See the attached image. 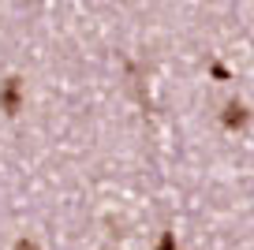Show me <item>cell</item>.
Wrapping results in <instances>:
<instances>
[{
    "mask_svg": "<svg viewBox=\"0 0 254 250\" xmlns=\"http://www.w3.org/2000/svg\"><path fill=\"white\" fill-rule=\"evenodd\" d=\"M0 109L8 112V116H19L23 112V78L11 75L4 86H0Z\"/></svg>",
    "mask_w": 254,
    "mask_h": 250,
    "instance_id": "1",
    "label": "cell"
},
{
    "mask_svg": "<svg viewBox=\"0 0 254 250\" xmlns=\"http://www.w3.org/2000/svg\"><path fill=\"white\" fill-rule=\"evenodd\" d=\"M247 124V109L239 101H228L224 105V127H243Z\"/></svg>",
    "mask_w": 254,
    "mask_h": 250,
    "instance_id": "2",
    "label": "cell"
},
{
    "mask_svg": "<svg viewBox=\"0 0 254 250\" xmlns=\"http://www.w3.org/2000/svg\"><path fill=\"white\" fill-rule=\"evenodd\" d=\"M157 250H180V247H176V232H161V243H157Z\"/></svg>",
    "mask_w": 254,
    "mask_h": 250,
    "instance_id": "3",
    "label": "cell"
},
{
    "mask_svg": "<svg viewBox=\"0 0 254 250\" xmlns=\"http://www.w3.org/2000/svg\"><path fill=\"white\" fill-rule=\"evenodd\" d=\"M15 250H38V247H34L30 239H19V243H15Z\"/></svg>",
    "mask_w": 254,
    "mask_h": 250,
    "instance_id": "4",
    "label": "cell"
}]
</instances>
